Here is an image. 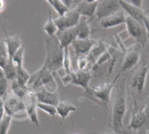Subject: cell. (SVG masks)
Segmentation results:
<instances>
[{"label":"cell","instance_id":"cell-1","mask_svg":"<svg viewBox=\"0 0 149 134\" xmlns=\"http://www.w3.org/2000/svg\"><path fill=\"white\" fill-rule=\"evenodd\" d=\"M113 89L114 95L109 126L117 134H126L123 131V121L127 112L126 79L119 78Z\"/></svg>","mask_w":149,"mask_h":134},{"label":"cell","instance_id":"cell-2","mask_svg":"<svg viewBox=\"0 0 149 134\" xmlns=\"http://www.w3.org/2000/svg\"><path fill=\"white\" fill-rule=\"evenodd\" d=\"M45 43L46 57L44 65L52 73H54L63 67L65 49L60 45L56 36L48 37L45 35Z\"/></svg>","mask_w":149,"mask_h":134},{"label":"cell","instance_id":"cell-3","mask_svg":"<svg viewBox=\"0 0 149 134\" xmlns=\"http://www.w3.org/2000/svg\"><path fill=\"white\" fill-rule=\"evenodd\" d=\"M120 78V73L119 72L116 75L114 80L111 83L107 82V83L101 84L100 85H95V86L89 85V87L86 90H85L82 95L93 100L94 103L98 104L101 107L107 109V105L110 102L112 92Z\"/></svg>","mask_w":149,"mask_h":134},{"label":"cell","instance_id":"cell-4","mask_svg":"<svg viewBox=\"0 0 149 134\" xmlns=\"http://www.w3.org/2000/svg\"><path fill=\"white\" fill-rule=\"evenodd\" d=\"M51 84L56 85L53 73H52L47 69V67L43 65L40 69L31 75L27 84V87L36 92L41 88H46V86Z\"/></svg>","mask_w":149,"mask_h":134},{"label":"cell","instance_id":"cell-5","mask_svg":"<svg viewBox=\"0 0 149 134\" xmlns=\"http://www.w3.org/2000/svg\"><path fill=\"white\" fill-rule=\"evenodd\" d=\"M126 27L128 34L136 40V42L142 47L144 48L146 44L148 41V33L146 31V28L144 24L137 22L136 20L133 19L130 17H127L126 19Z\"/></svg>","mask_w":149,"mask_h":134},{"label":"cell","instance_id":"cell-6","mask_svg":"<svg viewBox=\"0 0 149 134\" xmlns=\"http://www.w3.org/2000/svg\"><path fill=\"white\" fill-rule=\"evenodd\" d=\"M91 79L92 74L90 72H82L79 70H72L69 74L61 77V80L65 85H74L80 86L85 90L89 87Z\"/></svg>","mask_w":149,"mask_h":134},{"label":"cell","instance_id":"cell-7","mask_svg":"<svg viewBox=\"0 0 149 134\" xmlns=\"http://www.w3.org/2000/svg\"><path fill=\"white\" fill-rule=\"evenodd\" d=\"M3 105L5 114L10 116L12 119H14L16 115L20 112H25L24 101L15 96L10 91H9L3 99Z\"/></svg>","mask_w":149,"mask_h":134},{"label":"cell","instance_id":"cell-8","mask_svg":"<svg viewBox=\"0 0 149 134\" xmlns=\"http://www.w3.org/2000/svg\"><path fill=\"white\" fill-rule=\"evenodd\" d=\"M24 108L26 115L32 124H34L37 127H39V119L38 116V106H37V99L35 96V92L29 88L27 95L24 99Z\"/></svg>","mask_w":149,"mask_h":134},{"label":"cell","instance_id":"cell-9","mask_svg":"<svg viewBox=\"0 0 149 134\" xmlns=\"http://www.w3.org/2000/svg\"><path fill=\"white\" fill-rule=\"evenodd\" d=\"M80 17L81 16L79 14V12L75 9H72L66 12L64 16L54 18V22L58 28V31L76 27L80 19Z\"/></svg>","mask_w":149,"mask_h":134},{"label":"cell","instance_id":"cell-10","mask_svg":"<svg viewBox=\"0 0 149 134\" xmlns=\"http://www.w3.org/2000/svg\"><path fill=\"white\" fill-rule=\"evenodd\" d=\"M133 97H134V111H133L130 123L128 125V129L133 131H139L142 128H145L146 125L149 122L146 113L144 112L143 106L139 107L134 94Z\"/></svg>","mask_w":149,"mask_h":134},{"label":"cell","instance_id":"cell-11","mask_svg":"<svg viewBox=\"0 0 149 134\" xmlns=\"http://www.w3.org/2000/svg\"><path fill=\"white\" fill-rule=\"evenodd\" d=\"M121 9L120 1H99L95 16L99 20L109 17Z\"/></svg>","mask_w":149,"mask_h":134},{"label":"cell","instance_id":"cell-12","mask_svg":"<svg viewBox=\"0 0 149 134\" xmlns=\"http://www.w3.org/2000/svg\"><path fill=\"white\" fill-rule=\"evenodd\" d=\"M97 40L89 38V39H76L70 48L72 50V53L78 58L79 56H87L93 47L97 44Z\"/></svg>","mask_w":149,"mask_h":134},{"label":"cell","instance_id":"cell-13","mask_svg":"<svg viewBox=\"0 0 149 134\" xmlns=\"http://www.w3.org/2000/svg\"><path fill=\"white\" fill-rule=\"evenodd\" d=\"M148 65H143L140 66L133 76L131 85L134 90L137 91L139 94H141L146 85L147 76L148 73Z\"/></svg>","mask_w":149,"mask_h":134},{"label":"cell","instance_id":"cell-14","mask_svg":"<svg viewBox=\"0 0 149 134\" xmlns=\"http://www.w3.org/2000/svg\"><path fill=\"white\" fill-rule=\"evenodd\" d=\"M141 58V51L140 49L136 46L130 48L125 55L122 65L120 67V73L125 72L132 70L135 67V65L139 63Z\"/></svg>","mask_w":149,"mask_h":134},{"label":"cell","instance_id":"cell-15","mask_svg":"<svg viewBox=\"0 0 149 134\" xmlns=\"http://www.w3.org/2000/svg\"><path fill=\"white\" fill-rule=\"evenodd\" d=\"M35 96L38 103L47 104L57 106L59 103L58 91H50L46 88H41L35 92Z\"/></svg>","mask_w":149,"mask_h":134},{"label":"cell","instance_id":"cell-16","mask_svg":"<svg viewBox=\"0 0 149 134\" xmlns=\"http://www.w3.org/2000/svg\"><path fill=\"white\" fill-rule=\"evenodd\" d=\"M56 37L60 44V45L65 49L70 47L72 43L78 39V32L76 27L67 29L65 31H58L56 34Z\"/></svg>","mask_w":149,"mask_h":134},{"label":"cell","instance_id":"cell-17","mask_svg":"<svg viewBox=\"0 0 149 134\" xmlns=\"http://www.w3.org/2000/svg\"><path fill=\"white\" fill-rule=\"evenodd\" d=\"M98 3H99V1H96V0L79 1L74 9L79 12V14L81 17L90 18L95 16Z\"/></svg>","mask_w":149,"mask_h":134},{"label":"cell","instance_id":"cell-18","mask_svg":"<svg viewBox=\"0 0 149 134\" xmlns=\"http://www.w3.org/2000/svg\"><path fill=\"white\" fill-rule=\"evenodd\" d=\"M127 16L120 10V11L100 20V24L103 29H109L126 23Z\"/></svg>","mask_w":149,"mask_h":134},{"label":"cell","instance_id":"cell-19","mask_svg":"<svg viewBox=\"0 0 149 134\" xmlns=\"http://www.w3.org/2000/svg\"><path fill=\"white\" fill-rule=\"evenodd\" d=\"M120 3L121 8L128 14V17H130L133 19L136 20L137 22L144 24H143V19H144V17H145L146 13L143 11L142 9L135 7L134 5H133L129 2H126V1H120Z\"/></svg>","mask_w":149,"mask_h":134},{"label":"cell","instance_id":"cell-20","mask_svg":"<svg viewBox=\"0 0 149 134\" xmlns=\"http://www.w3.org/2000/svg\"><path fill=\"white\" fill-rule=\"evenodd\" d=\"M6 46H7V51H8V58L9 59H11L14 56V54L23 46L22 41L20 37L17 35L15 36H8L6 34L4 38Z\"/></svg>","mask_w":149,"mask_h":134},{"label":"cell","instance_id":"cell-21","mask_svg":"<svg viewBox=\"0 0 149 134\" xmlns=\"http://www.w3.org/2000/svg\"><path fill=\"white\" fill-rule=\"evenodd\" d=\"M77 32H78V38L79 39H89L92 30L89 24L88 18L85 17H80V19L76 26Z\"/></svg>","mask_w":149,"mask_h":134},{"label":"cell","instance_id":"cell-22","mask_svg":"<svg viewBox=\"0 0 149 134\" xmlns=\"http://www.w3.org/2000/svg\"><path fill=\"white\" fill-rule=\"evenodd\" d=\"M56 109H57V114L62 119H65L71 112H76L78 110L73 104L68 101H59V103L56 106Z\"/></svg>","mask_w":149,"mask_h":134},{"label":"cell","instance_id":"cell-23","mask_svg":"<svg viewBox=\"0 0 149 134\" xmlns=\"http://www.w3.org/2000/svg\"><path fill=\"white\" fill-rule=\"evenodd\" d=\"M106 51H107V47H106V44H104V42L98 41L97 44L91 50L90 53L88 54V58H90L92 63L94 64L95 61H97Z\"/></svg>","mask_w":149,"mask_h":134},{"label":"cell","instance_id":"cell-24","mask_svg":"<svg viewBox=\"0 0 149 134\" xmlns=\"http://www.w3.org/2000/svg\"><path fill=\"white\" fill-rule=\"evenodd\" d=\"M43 30L46 33V36L48 37H54L56 36L58 32V28L55 24L54 19L52 17V11L51 9L48 10V19L45 22V24L43 25Z\"/></svg>","mask_w":149,"mask_h":134},{"label":"cell","instance_id":"cell-25","mask_svg":"<svg viewBox=\"0 0 149 134\" xmlns=\"http://www.w3.org/2000/svg\"><path fill=\"white\" fill-rule=\"evenodd\" d=\"M10 92L15 95L17 96L18 99H22L24 101L25 96L27 95V92L29 91V88L26 86H22L20 85L17 80H14V81H11L10 82Z\"/></svg>","mask_w":149,"mask_h":134},{"label":"cell","instance_id":"cell-26","mask_svg":"<svg viewBox=\"0 0 149 134\" xmlns=\"http://www.w3.org/2000/svg\"><path fill=\"white\" fill-rule=\"evenodd\" d=\"M16 72H17V83L20 85L26 87L28 81L30 79L31 74H29V72L24 67V65L16 66Z\"/></svg>","mask_w":149,"mask_h":134},{"label":"cell","instance_id":"cell-27","mask_svg":"<svg viewBox=\"0 0 149 134\" xmlns=\"http://www.w3.org/2000/svg\"><path fill=\"white\" fill-rule=\"evenodd\" d=\"M46 2L52 8H53L56 10L58 17L64 16L66 12H68L70 10L69 8L64 3L63 1H60V0H47Z\"/></svg>","mask_w":149,"mask_h":134},{"label":"cell","instance_id":"cell-28","mask_svg":"<svg viewBox=\"0 0 149 134\" xmlns=\"http://www.w3.org/2000/svg\"><path fill=\"white\" fill-rule=\"evenodd\" d=\"M3 72H4V77L5 78L9 81H14L17 80V72H16V66L13 64L11 59H9L6 65L3 68Z\"/></svg>","mask_w":149,"mask_h":134},{"label":"cell","instance_id":"cell-29","mask_svg":"<svg viewBox=\"0 0 149 134\" xmlns=\"http://www.w3.org/2000/svg\"><path fill=\"white\" fill-rule=\"evenodd\" d=\"M77 68L79 71H82V72H89L88 71V66L90 65V64L93 66V64L92 63V61L90 60V58L87 56H79L77 58Z\"/></svg>","mask_w":149,"mask_h":134},{"label":"cell","instance_id":"cell-30","mask_svg":"<svg viewBox=\"0 0 149 134\" xmlns=\"http://www.w3.org/2000/svg\"><path fill=\"white\" fill-rule=\"evenodd\" d=\"M13 119L9 115H4V117L0 121V134H8L11 122Z\"/></svg>","mask_w":149,"mask_h":134},{"label":"cell","instance_id":"cell-31","mask_svg":"<svg viewBox=\"0 0 149 134\" xmlns=\"http://www.w3.org/2000/svg\"><path fill=\"white\" fill-rule=\"evenodd\" d=\"M24 46L23 45L13 56L11 58L15 66H22L24 65Z\"/></svg>","mask_w":149,"mask_h":134},{"label":"cell","instance_id":"cell-32","mask_svg":"<svg viewBox=\"0 0 149 134\" xmlns=\"http://www.w3.org/2000/svg\"><path fill=\"white\" fill-rule=\"evenodd\" d=\"M37 106L38 109L44 111L45 112H46L48 115H50L52 118H54L57 115V109H56V106H54L43 104V103H38Z\"/></svg>","mask_w":149,"mask_h":134},{"label":"cell","instance_id":"cell-33","mask_svg":"<svg viewBox=\"0 0 149 134\" xmlns=\"http://www.w3.org/2000/svg\"><path fill=\"white\" fill-rule=\"evenodd\" d=\"M10 82L6 78L0 79V99H3L9 92Z\"/></svg>","mask_w":149,"mask_h":134},{"label":"cell","instance_id":"cell-34","mask_svg":"<svg viewBox=\"0 0 149 134\" xmlns=\"http://www.w3.org/2000/svg\"><path fill=\"white\" fill-rule=\"evenodd\" d=\"M0 56L4 57V58H8L7 46H6V44H5L4 39H3L1 37H0Z\"/></svg>","mask_w":149,"mask_h":134},{"label":"cell","instance_id":"cell-35","mask_svg":"<svg viewBox=\"0 0 149 134\" xmlns=\"http://www.w3.org/2000/svg\"><path fill=\"white\" fill-rule=\"evenodd\" d=\"M143 110H144V112L146 113V115H147V117H148V119L149 122V96L146 99V100H145V102H144Z\"/></svg>","mask_w":149,"mask_h":134},{"label":"cell","instance_id":"cell-36","mask_svg":"<svg viewBox=\"0 0 149 134\" xmlns=\"http://www.w3.org/2000/svg\"><path fill=\"white\" fill-rule=\"evenodd\" d=\"M143 24H144V26H145V28H146V31H147V33H148V37L149 40V16H148L147 14H146L145 17H144Z\"/></svg>","mask_w":149,"mask_h":134},{"label":"cell","instance_id":"cell-37","mask_svg":"<svg viewBox=\"0 0 149 134\" xmlns=\"http://www.w3.org/2000/svg\"><path fill=\"white\" fill-rule=\"evenodd\" d=\"M5 115L4 111V105H3V99H0V121Z\"/></svg>","mask_w":149,"mask_h":134},{"label":"cell","instance_id":"cell-38","mask_svg":"<svg viewBox=\"0 0 149 134\" xmlns=\"http://www.w3.org/2000/svg\"><path fill=\"white\" fill-rule=\"evenodd\" d=\"M9 58H4V57H2L0 56V67H2L3 69L4 68V66L6 65L7 62H8Z\"/></svg>","mask_w":149,"mask_h":134},{"label":"cell","instance_id":"cell-39","mask_svg":"<svg viewBox=\"0 0 149 134\" xmlns=\"http://www.w3.org/2000/svg\"><path fill=\"white\" fill-rule=\"evenodd\" d=\"M129 3H132L133 5H134L135 7H138V8H140V9H142V1H140V0H138V1L132 0V1H130Z\"/></svg>","mask_w":149,"mask_h":134},{"label":"cell","instance_id":"cell-40","mask_svg":"<svg viewBox=\"0 0 149 134\" xmlns=\"http://www.w3.org/2000/svg\"><path fill=\"white\" fill-rule=\"evenodd\" d=\"M5 8V2L3 0H0V13L4 10Z\"/></svg>","mask_w":149,"mask_h":134},{"label":"cell","instance_id":"cell-41","mask_svg":"<svg viewBox=\"0 0 149 134\" xmlns=\"http://www.w3.org/2000/svg\"><path fill=\"white\" fill-rule=\"evenodd\" d=\"M5 78L4 77V72H3V69L2 67H0V79Z\"/></svg>","mask_w":149,"mask_h":134},{"label":"cell","instance_id":"cell-42","mask_svg":"<svg viewBox=\"0 0 149 134\" xmlns=\"http://www.w3.org/2000/svg\"><path fill=\"white\" fill-rule=\"evenodd\" d=\"M137 134H147V129L146 128H142V129L137 131Z\"/></svg>","mask_w":149,"mask_h":134},{"label":"cell","instance_id":"cell-43","mask_svg":"<svg viewBox=\"0 0 149 134\" xmlns=\"http://www.w3.org/2000/svg\"><path fill=\"white\" fill-rule=\"evenodd\" d=\"M102 134H117L116 133H114L113 131H110V132H107V133H104Z\"/></svg>","mask_w":149,"mask_h":134},{"label":"cell","instance_id":"cell-44","mask_svg":"<svg viewBox=\"0 0 149 134\" xmlns=\"http://www.w3.org/2000/svg\"><path fill=\"white\" fill-rule=\"evenodd\" d=\"M147 134H149V128L148 129H147Z\"/></svg>","mask_w":149,"mask_h":134},{"label":"cell","instance_id":"cell-45","mask_svg":"<svg viewBox=\"0 0 149 134\" xmlns=\"http://www.w3.org/2000/svg\"><path fill=\"white\" fill-rule=\"evenodd\" d=\"M75 134H79V133H75Z\"/></svg>","mask_w":149,"mask_h":134}]
</instances>
